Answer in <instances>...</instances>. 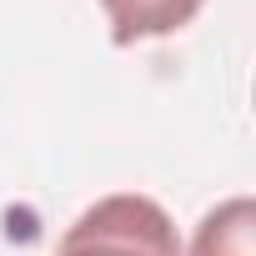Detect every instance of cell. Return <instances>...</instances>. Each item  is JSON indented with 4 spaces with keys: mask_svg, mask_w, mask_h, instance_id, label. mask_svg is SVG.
Instances as JSON below:
<instances>
[{
    "mask_svg": "<svg viewBox=\"0 0 256 256\" xmlns=\"http://www.w3.org/2000/svg\"><path fill=\"white\" fill-rule=\"evenodd\" d=\"M100 6H106V20H110V40L136 46V40H156V36L191 26L206 0H100Z\"/></svg>",
    "mask_w": 256,
    "mask_h": 256,
    "instance_id": "7a4b0ae2",
    "label": "cell"
},
{
    "mask_svg": "<svg viewBox=\"0 0 256 256\" xmlns=\"http://www.w3.org/2000/svg\"><path fill=\"white\" fill-rule=\"evenodd\" d=\"M56 256H181L171 216L151 196H106L90 211H80Z\"/></svg>",
    "mask_w": 256,
    "mask_h": 256,
    "instance_id": "6da1fadb",
    "label": "cell"
},
{
    "mask_svg": "<svg viewBox=\"0 0 256 256\" xmlns=\"http://www.w3.org/2000/svg\"><path fill=\"white\" fill-rule=\"evenodd\" d=\"M251 236H256V206L246 196L216 206L201 226H196V241H191V256H256L251 251Z\"/></svg>",
    "mask_w": 256,
    "mask_h": 256,
    "instance_id": "3957f363",
    "label": "cell"
}]
</instances>
